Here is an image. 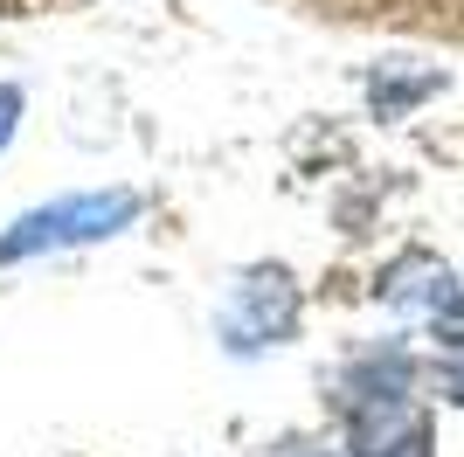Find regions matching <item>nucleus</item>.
<instances>
[{
	"mask_svg": "<svg viewBox=\"0 0 464 457\" xmlns=\"http://www.w3.org/2000/svg\"><path fill=\"white\" fill-rule=\"evenodd\" d=\"M347 443L353 457H430V416L416 395H353Z\"/></svg>",
	"mask_w": 464,
	"mask_h": 457,
	"instance_id": "7ed1b4c3",
	"label": "nucleus"
},
{
	"mask_svg": "<svg viewBox=\"0 0 464 457\" xmlns=\"http://www.w3.org/2000/svg\"><path fill=\"white\" fill-rule=\"evenodd\" d=\"M437 381H444V395H450V402H464V361H450Z\"/></svg>",
	"mask_w": 464,
	"mask_h": 457,
	"instance_id": "6e6552de",
	"label": "nucleus"
},
{
	"mask_svg": "<svg viewBox=\"0 0 464 457\" xmlns=\"http://www.w3.org/2000/svg\"><path fill=\"white\" fill-rule=\"evenodd\" d=\"M450 291H458V285H450V270L437 264V257H409V264L382 285V298L388 305H444Z\"/></svg>",
	"mask_w": 464,
	"mask_h": 457,
	"instance_id": "20e7f679",
	"label": "nucleus"
},
{
	"mask_svg": "<svg viewBox=\"0 0 464 457\" xmlns=\"http://www.w3.org/2000/svg\"><path fill=\"white\" fill-rule=\"evenodd\" d=\"M305 457H333V451H305Z\"/></svg>",
	"mask_w": 464,
	"mask_h": 457,
	"instance_id": "1a4fd4ad",
	"label": "nucleus"
},
{
	"mask_svg": "<svg viewBox=\"0 0 464 457\" xmlns=\"http://www.w3.org/2000/svg\"><path fill=\"white\" fill-rule=\"evenodd\" d=\"M430 91H444V76H374V112L395 118L402 104H416V97H430Z\"/></svg>",
	"mask_w": 464,
	"mask_h": 457,
	"instance_id": "39448f33",
	"label": "nucleus"
},
{
	"mask_svg": "<svg viewBox=\"0 0 464 457\" xmlns=\"http://www.w3.org/2000/svg\"><path fill=\"white\" fill-rule=\"evenodd\" d=\"M437 340H444L450 354H464V285L450 291L444 305H437Z\"/></svg>",
	"mask_w": 464,
	"mask_h": 457,
	"instance_id": "423d86ee",
	"label": "nucleus"
},
{
	"mask_svg": "<svg viewBox=\"0 0 464 457\" xmlns=\"http://www.w3.org/2000/svg\"><path fill=\"white\" fill-rule=\"evenodd\" d=\"M139 194L111 188V194H70V201H49V209L21 215L7 236H0V264H21V257H42V249H70V243H104L118 228L139 222Z\"/></svg>",
	"mask_w": 464,
	"mask_h": 457,
	"instance_id": "f257e3e1",
	"label": "nucleus"
},
{
	"mask_svg": "<svg viewBox=\"0 0 464 457\" xmlns=\"http://www.w3.org/2000/svg\"><path fill=\"white\" fill-rule=\"evenodd\" d=\"M291 326H298V285H291L277 264H256L236 277V298L229 312H222V333H229V346H277L291 340Z\"/></svg>",
	"mask_w": 464,
	"mask_h": 457,
	"instance_id": "f03ea898",
	"label": "nucleus"
},
{
	"mask_svg": "<svg viewBox=\"0 0 464 457\" xmlns=\"http://www.w3.org/2000/svg\"><path fill=\"white\" fill-rule=\"evenodd\" d=\"M14 118H21V91L0 83V146H7V132H14Z\"/></svg>",
	"mask_w": 464,
	"mask_h": 457,
	"instance_id": "0eeeda50",
	"label": "nucleus"
}]
</instances>
